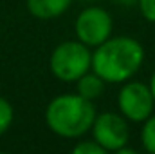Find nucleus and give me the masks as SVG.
Masks as SVG:
<instances>
[{
  "instance_id": "nucleus-1",
  "label": "nucleus",
  "mask_w": 155,
  "mask_h": 154,
  "mask_svg": "<svg viewBox=\"0 0 155 154\" xmlns=\"http://www.w3.org/2000/svg\"><path fill=\"white\" fill-rule=\"evenodd\" d=\"M146 51L134 37H110L92 49V71L108 83H123L134 78L143 67Z\"/></svg>"
},
{
  "instance_id": "nucleus-2",
  "label": "nucleus",
  "mask_w": 155,
  "mask_h": 154,
  "mask_svg": "<svg viewBox=\"0 0 155 154\" xmlns=\"http://www.w3.org/2000/svg\"><path fill=\"white\" fill-rule=\"evenodd\" d=\"M96 114L94 102L81 98L78 93H63L47 103L45 125L60 138L79 140L90 132Z\"/></svg>"
},
{
  "instance_id": "nucleus-3",
  "label": "nucleus",
  "mask_w": 155,
  "mask_h": 154,
  "mask_svg": "<svg viewBox=\"0 0 155 154\" xmlns=\"http://www.w3.org/2000/svg\"><path fill=\"white\" fill-rule=\"evenodd\" d=\"M92 69V47L79 40H65L58 44L49 56L51 75L63 82L74 83L78 78Z\"/></svg>"
},
{
  "instance_id": "nucleus-4",
  "label": "nucleus",
  "mask_w": 155,
  "mask_h": 154,
  "mask_svg": "<svg viewBox=\"0 0 155 154\" xmlns=\"http://www.w3.org/2000/svg\"><path fill=\"white\" fill-rule=\"evenodd\" d=\"M117 111L130 123H143L155 113V100L148 83L134 78L123 82L117 93Z\"/></svg>"
},
{
  "instance_id": "nucleus-5",
  "label": "nucleus",
  "mask_w": 155,
  "mask_h": 154,
  "mask_svg": "<svg viewBox=\"0 0 155 154\" xmlns=\"http://www.w3.org/2000/svg\"><path fill=\"white\" fill-rule=\"evenodd\" d=\"M90 136L105 149V152H121L130 143V121L119 111L97 113L90 127Z\"/></svg>"
},
{
  "instance_id": "nucleus-6",
  "label": "nucleus",
  "mask_w": 155,
  "mask_h": 154,
  "mask_svg": "<svg viewBox=\"0 0 155 154\" xmlns=\"http://www.w3.org/2000/svg\"><path fill=\"white\" fill-rule=\"evenodd\" d=\"M74 35L79 42L94 49L114 35V18L103 7L88 5L78 13L74 20Z\"/></svg>"
},
{
  "instance_id": "nucleus-7",
  "label": "nucleus",
  "mask_w": 155,
  "mask_h": 154,
  "mask_svg": "<svg viewBox=\"0 0 155 154\" xmlns=\"http://www.w3.org/2000/svg\"><path fill=\"white\" fill-rule=\"evenodd\" d=\"M74 0H25L29 15L38 20H52L65 15Z\"/></svg>"
},
{
  "instance_id": "nucleus-8",
  "label": "nucleus",
  "mask_w": 155,
  "mask_h": 154,
  "mask_svg": "<svg viewBox=\"0 0 155 154\" xmlns=\"http://www.w3.org/2000/svg\"><path fill=\"white\" fill-rule=\"evenodd\" d=\"M76 93L85 98V100H90V102H96L103 96L105 89H107V82L99 75H96L92 69L88 73H85L81 78H78L76 82Z\"/></svg>"
},
{
  "instance_id": "nucleus-9",
  "label": "nucleus",
  "mask_w": 155,
  "mask_h": 154,
  "mask_svg": "<svg viewBox=\"0 0 155 154\" xmlns=\"http://www.w3.org/2000/svg\"><path fill=\"white\" fill-rule=\"evenodd\" d=\"M141 147L150 154H155V113L141 123Z\"/></svg>"
},
{
  "instance_id": "nucleus-10",
  "label": "nucleus",
  "mask_w": 155,
  "mask_h": 154,
  "mask_svg": "<svg viewBox=\"0 0 155 154\" xmlns=\"http://www.w3.org/2000/svg\"><path fill=\"white\" fill-rule=\"evenodd\" d=\"M13 120H15L13 105L4 96H0V136L9 131V127L13 125Z\"/></svg>"
},
{
  "instance_id": "nucleus-11",
  "label": "nucleus",
  "mask_w": 155,
  "mask_h": 154,
  "mask_svg": "<svg viewBox=\"0 0 155 154\" xmlns=\"http://www.w3.org/2000/svg\"><path fill=\"white\" fill-rule=\"evenodd\" d=\"M72 152L74 154H107L105 152V149L90 136L88 140H83V138H79L78 140V143L72 147Z\"/></svg>"
},
{
  "instance_id": "nucleus-12",
  "label": "nucleus",
  "mask_w": 155,
  "mask_h": 154,
  "mask_svg": "<svg viewBox=\"0 0 155 154\" xmlns=\"http://www.w3.org/2000/svg\"><path fill=\"white\" fill-rule=\"evenodd\" d=\"M137 7L146 22L155 24V0H137Z\"/></svg>"
},
{
  "instance_id": "nucleus-13",
  "label": "nucleus",
  "mask_w": 155,
  "mask_h": 154,
  "mask_svg": "<svg viewBox=\"0 0 155 154\" xmlns=\"http://www.w3.org/2000/svg\"><path fill=\"white\" fill-rule=\"evenodd\" d=\"M148 87H150V91H152V96H153V100H155V69L152 71V75H150V80H148Z\"/></svg>"
},
{
  "instance_id": "nucleus-14",
  "label": "nucleus",
  "mask_w": 155,
  "mask_h": 154,
  "mask_svg": "<svg viewBox=\"0 0 155 154\" xmlns=\"http://www.w3.org/2000/svg\"><path fill=\"white\" fill-rule=\"evenodd\" d=\"M119 2L124 5H137V0H119Z\"/></svg>"
}]
</instances>
